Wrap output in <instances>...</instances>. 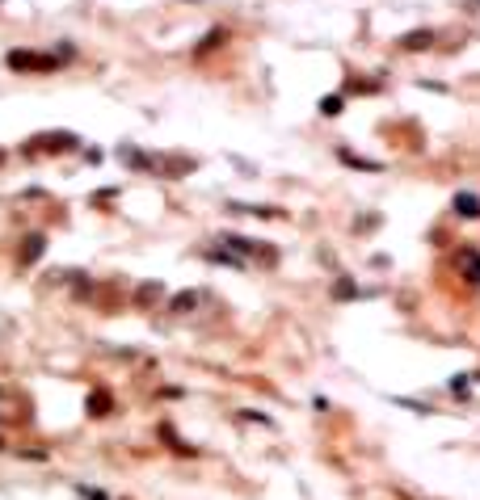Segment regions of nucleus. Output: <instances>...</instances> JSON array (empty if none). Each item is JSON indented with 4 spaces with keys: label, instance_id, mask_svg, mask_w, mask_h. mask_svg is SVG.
<instances>
[{
    "label": "nucleus",
    "instance_id": "nucleus-1",
    "mask_svg": "<svg viewBox=\"0 0 480 500\" xmlns=\"http://www.w3.org/2000/svg\"><path fill=\"white\" fill-rule=\"evenodd\" d=\"M9 68H26V72H51L55 68V59H46V55H30V50H13L9 55Z\"/></svg>",
    "mask_w": 480,
    "mask_h": 500
},
{
    "label": "nucleus",
    "instance_id": "nucleus-2",
    "mask_svg": "<svg viewBox=\"0 0 480 500\" xmlns=\"http://www.w3.org/2000/svg\"><path fill=\"white\" fill-rule=\"evenodd\" d=\"M455 214L459 219H480V198L476 194H455Z\"/></svg>",
    "mask_w": 480,
    "mask_h": 500
},
{
    "label": "nucleus",
    "instance_id": "nucleus-3",
    "mask_svg": "<svg viewBox=\"0 0 480 500\" xmlns=\"http://www.w3.org/2000/svg\"><path fill=\"white\" fill-rule=\"evenodd\" d=\"M430 42H434V34H430V30H413V34H405V38H400V46H405V50H425Z\"/></svg>",
    "mask_w": 480,
    "mask_h": 500
},
{
    "label": "nucleus",
    "instance_id": "nucleus-4",
    "mask_svg": "<svg viewBox=\"0 0 480 500\" xmlns=\"http://www.w3.org/2000/svg\"><path fill=\"white\" fill-rule=\"evenodd\" d=\"M459 265H468V282H476V286H480V252H472V248H463V257H459Z\"/></svg>",
    "mask_w": 480,
    "mask_h": 500
},
{
    "label": "nucleus",
    "instance_id": "nucleus-5",
    "mask_svg": "<svg viewBox=\"0 0 480 500\" xmlns=\"http://www.w3.org/2000/svg\"><path fill=\"white\" fill-rule=\"evenodd\" d=\"M110 408H114V404H110V396H105V391H93V396H89V412H93V416H110Z\"/></svg>",
    "mask_w": 480,
    "mask_h": 500
},
{
    "label": "nucleus",
    "instance_id": "nucleus-6",
    "mask_svg": "<svg viewBox=\"0 0 480 500\" xmlns=\"http://www.w3.org/2000/svg\"><path fill=\"white\" fill-rule=\"evenodd\" d=\"M224 38H228V30H211V34L202 38V46H198V55H206V50H215V46L224 42Z\"/></svg>",
    "mask_w": 480,
    "mask_h": 500
},
{
    "label": "nucleus",
    "instance_id": "nucleus-7",
    "mask_svg": "<svg viewBox=\"0 0 480 500\" xmlns=\"http://www.w3.org/2000/svg\"><path fill=\"white\" fill-rule=\"evenodd\" d=\"M169 307H173V311H190V307H198V295H194V290H186V295H177Z\"/></svg>",
    "mask_w": 480,
    "mask_h": 500
},
{
    "label": "nucleus",
    "instance_id": "nucleus-8",
    "mask_svg": "<svg viewBox=\"0 0 480 500\" xmlns=\"http://www.w3.org/2000/svg\"><path fill=\"white\" fill-rule=\"evenodd\" d=\"M320 114H329V118H333V114H341V97H337V93H333V97H325V101H320Z\"/></svg>",
    "mask_w": 480,
    "mask_h": 500
},
{
    "label": "nucleus",
    "instance_id": "nucleus-9",
    "mask_svg": "<svg viewBox=\"0 0 480 500\" xmlns=\"http://www.w3.org/2000/svg\"><path fill=\"white\" fill-rule=\"evenodd\" d=\"M26 244H30V248H26V252H21V257H26V261H34V257H38V252H42V236H30V240H26Z\"/></svg>",
    "mask_w": 480,
    "mask_h": 500
},
{
    "label": "nucleus",
    "instance_id": "nucleus-10",
    "mask_svg": "<svg viewBox=\"0 0 480 500\" xmlns=\"http://www.w3.org/2000/svg\"><path fill=\"white\" fill-rule=\"evenodd\" d=\"M333 295H337V299H354V295H358V286H354V282H337V290H333Z\"/></svg>",
    "mask_w": 480,
    "mask_h": 500
},
{
    "label": "nucleus",
    "instance_id": "nucleus-11",
    "mask_svg": "<svg viewBox=\"0 0 480 500\" xmlns=\"http://www.w3.org/2000/svg\"><path fill=\"white\" fill-rule=\"evenodd\" d=\"M0 160H5V156H0Z\"/></svg>",
    "mask_w": 480,
    "mask_h": 500
}]
</instances>
